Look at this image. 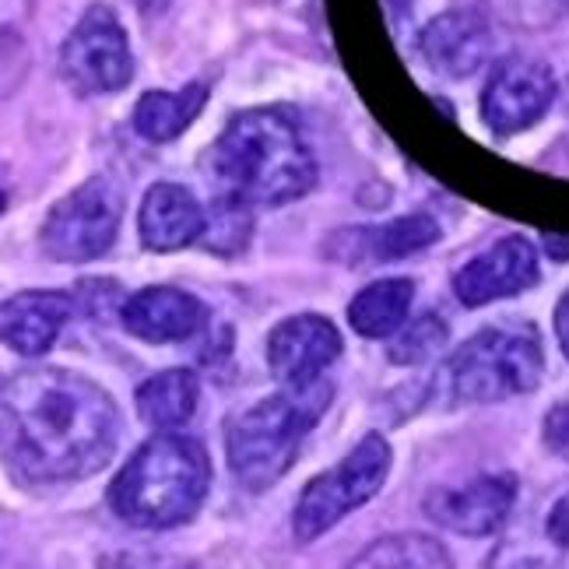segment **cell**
Here are the masks:
<instances>
[{"label": "cell", "mask_w": 569, "mask_h": 569, "mask_svg": "<svg viewBox=\"0 0 569 569\" xmlns=\"http://www.w3.org/2000/svg\"><path fill=\"white\" fill-rule=\"evenodd\" d=\"M120 408L92 380L42 366L0 387V457L26 481L89 478L113 457Z\"/></svg>", "instance_id": "cell-1"}, {"label": "cell", "mask_w": 569, "mask_h": 569, "mask_svg": "<svg viewBox=\"0 0 569 569\" xmlns=\"http://www.w3.org/2000/svg\"><path fill=\"white\" fill-rule=\"evenodd\" d=\"M211 172L226 201L243 208L292 204L317 183V159L299 123L281 109L232 117L211 148Z\"/></svg>", "instance_id": "cell-2"}, {"label": "cell", "mask_w": 569, "mask_h": 569, "mask_svg": "<svg viewBox=\"0 0 569 569\" xmlns=\"http://www.w3.org/2000/svg\"><path fill=\"white\" fill-rule=\"evenodd\" d=\"M211 489L208 450L183 432H159L120 468L109 489V507L134 528L187 523Z\"/></svg>", "instance_id": "cell-3"}, {"label": "cell", "mask_w": 569, "mask_h": 569, "mask_svg": "<svg viewBox=\"0 0 569 569\" xmlns=\"http://www.w3.org/2000/svg\"><path fill=\"white\" fill-rule=\"evenodd\" d=\"M331 380L281 387L271 398L236 415L229 426V465L247 489L264 492L292 468L302 440L331 405Z\"/></svg>", "instance_id": "cell-4"}, {"label": "cell", "mask_w": 569, "mask_h": 569, "mask_svg": "<svg viewBox=\"0 0 569 569\" xmlns=\"http://www.w3.org/2000/svg\"><path fill=\"white\" fill-rule=\"evenodd\" d=\"M545 356L531 323L486 327L468 338L447 362L453 401L489 405L528 393L541 383Z\"/></svg>", "instance_id": "cell-5"}, {"label": "cell", "mask_w": 569, "mask_h": 569, "mask_svg": "<svg viewBox=\"0 0 569 569\" xmlns=\"http://www.w3.org/2000/svg\"><path fill=\"white\" fill-rule=\"evenodd\" d=\"M390 461H393L390 443L373 432V436H366L341 465L317 475L296 502V513H292L296 538L317 541L352 510L366 507V502L383 489V481L390 475Z\"/></svg>", "instance_id": "cell-6"}, {"label": "cell", "mask_w": 569, "mask_h": 569, "mask_svg": "<svg viewBox=\"0 0 569 569\" xmlns=\"http://www.w3.org/2000/svg\"><path fill=\"white\" fill-rule=\"evenodd\" d=\"M123 218V193L117 183L102 177L74 187L63 201H57L42 222L39 243L42 253L60 264H89L102 257L120 232Z\"/></svg>", "instance_id": "cell-7"}, {"label": "cell", "mask_w": 569, "mask_h": 569, "mask_svg": "<svg viewBox=\"0 0 569 569\" xmlns=\"http://www.w3.org/2000/svg\"><path fill=\"white\" fill-rule=\"evenodd\" d=\"M60 71L78 96H109L127 89V81L134 78V53L113 8L92 4L78 18L60 50Z\"/></svg>", "instance_id": "cell-8"}, {"label": "cell", "mask_w": 569, "mask_h": 569, "mask_svg": "<svg viewBox=\"0 0 569 569\" xmlns=\"http://www.w3.org/2000/svg\"><path fill=\"white\" fill-rule=\"evenodd\" d=\"M556 92V74L541 60L507 57L496 63L486 89H481V120L499 138L520 134L549 113Z\"/></svg>", "instance_id": "cell-9"}, {"label": "cell", "mask_w": 569, "mask_h": 569, "mask_svg": "<svg viewBox=\"0 0 569 569\" xmlns=\"http://www.w3.org/2000/svg\"><path fill=\"white\" fill-rule=\"evenodd\" d=\"M341 356L338 327L320 313H299L281 320L268 338V366L281 387H302L320 380Z\"/></svg>", "instance_id": "cell-10"}, {"label": "cell", "mask_w": 569, "mask_h": 569, "mask_svg": "<svg viewBox=\"0 0 569 569\" xmlns=\"http://www.w3.org/2000/svg\"><path fill=\"white\" fill-rule=\"evenodd\" d=\"M513 502H517V478L496 471V475L471 478L453 489H436L426 499V513L436 523H443L447 531L481 538L507 523Z\"/></svg>", "instance_id": "cell-11"}, {"label": "cell", "mask_w": 569, "mask_h": 569, "mask_svg": "<svg viewBox=\"0 0 569 569\" xmlns=\"http://www.w3.org/2000/svg\"><path fill=\"white\" fill-rule=\"evenodd\" d=\"M538 284V250L523 236H502L486 253L457 271L453 292L465 306H489L496 299H510Z\"/></svg>", "instance_id": "cell-12"}, {"label": "cell", "mask_w": 569, "mask_h": 569, "mask_svg": "<svg viewBox=\"0 0 569 569\" xmlns=\"http://www.w3.org/2000/svg\"><path fill=\"white\" fill-rule=\"evenodd\" d=\"M120 323L134 338L151 345L187 341L208 323V306L183 289H172V284H151L120 306Z\"/></svg>", "instance_id": "cell-13"}, {"label": "cell", "mask_w": 569, "mask_h": 569, "mask_svg": "<svg viewBox=\"0 0 569 569\" xmlns=\"http://www.w3.org/2000/svg\"><path fill=\"white\" fill-rule=\"evenodd\" d=\"M74 313V299L68 292H18L0 302V345H8L18 356L50 352L60 331Z\"/></svg>", "instance_id": "cell-14"}, {"label": "cell", "mask_w": 569, "mask_h": 569, "mask_svg": "<svg viewBox=\"0 0 569 569\" xmlns=\"http://www.w3.org/2000/svg\"><path fill=\"white\" fill-rule=\"evenodd\" d=\"M492 53V29L475 11H447L422 29V57L447 78H471Z\"/></svg>", "instance_id": "cell-15"}, {"label": "cell", "mask_w": 569, "mask_h": 569, "mask_svg": "<svg viewBox=\"0 0 569 569\" xmlns=\"http://www.w3.org/2000/svg\"><path fill=\"white\" fill-rule=\"evenodd\" d=\"M208 214L201 201L180 183H156L141 201L138 232L151 253L183 250L204 236Z\"/></svg>", "instance_id": "cell-16"}, {"label": "cell", "mask_w": 569, "mask_h": 569, "mask_svg": "<svg viewBox=\"0 0 569 569\" xmlns=\"http://www.w3.org/2000/svg\"><path fill=\"white\" fill-rule=\"evenodd\" d=\"M440 239V226L429 214H405L398 222L345 232L341 243H352V250H345L341 257L348 260H401L419 250H429Z\"/></svg>", "instance_id": "cell-17"}, {"label": "cell", "mask_w": 569, "mask_h": 569, "mask_svg": "<svg viewBox=\"0 0 569 569\" xmlns=\"http://www.w3.org/2000/svg\"><path fill=\"white\" fill-rule=\"evenodd\" d=\"M197 398H201V383L190 369H166L138 387V411L151 429L177 432L193 419Z\"/></svg>", "instance_id": "cell-18"}, {"label": "cell", "mask_w": 569, "mask_h": 569, "mask_svg": "<svg viewBox=\"0 0 569 569\" xmlns=\"http://www.w3.org/2000/svg\"><path fill=\"white\" fill-rule=\"evenodd\" d=\"M204 102H208V89L197 81L180 92H144L134 106V130L151 144L177 141L201 117Z\"/></svg>", "instance_id": "cell-19"}, {"label": "cell", "mask_w": 569, "mask_h": 569, "mask_svg": "<svg viewBox=\"0 0 569 569\" xmlns=\"http://www.w3.org/2000/svg\"><path fill=\"white\" fill-rule=\"evenodd\" d=\"M415 299V284L408 278H383L366 289L348 306L356 335L362 338H393L408 323V310Z\"/></svg>", "instance_id": "cell-20"}, {"label": "cell", "mask_w": 569, "mask_h": 569, "mask_svg": "<svg viewBox=\"0 0 569 569\" xmlns=\"http://www.w3.org/2000/svg\"><path fill=\"white\" fill-rule=\"evenodd\" d=\"M348 569H453L450 552L426 535H390L359 552Z\"/></svg>", "instance_id": "cell-21"}, {"label": "cell", "mask_w": 569, "mask_h": 569, "mask_svg": "<svg viewBox=\"0 0 569 569\" xmlns=\"http://www.w3.org/2000/svg\"><path fill=\"white\" fill-rule=\"evenodd\" d=\"M32 0H0V99H8L29 74Z\"/></svg>", "instance_id": "cell-22"}, {"label": "cell", "mask_w": 569, "mask_h": 569, "mask_svg": "<svg viewBox=\"0 0 569 569\" xmlns=\"http://www.w3.org/2000/svg\"><path fill=\"white\" fill-rule=\"evenodd\" d=\"M450 331L447 323L436 317V313H426L419 320L405 323L398 338L390 345V362H401V366H411V362H426L429 356H436L440 348L447 345Z\"/></svg>", "instance_id": "cell-23"}, {"label": "cell", "mask_w": 569, "mask_h": 569, "mask_svg": "<svg viewBox=\"0 0 569 569\" xmlns=\"http://www.w3.org/2000/svg\"><path fill=\"white\" fill-rule=\"evenodd\" d=\"M545 443H549L552 453L569 457V401L549 411V419H545Z\"/></svg>", "instance_id": "cell-24"}, {"label": "cell", "mask_w": 569, "mask_h": 569, "mask_svg": "<svg viewBox=\"0 0 569 569\" xmlns=\"http://www.w3.org/2000/svg\"><path fill=\"white\" fill-rule=\"evenodd\" d=\"M549 538L562 549H569V492L556 502L552 513H549Z\"/></svg>", "instance_id": "cell-25"}, {"label": "cell", "mask_w": 569, "mask_h": 569, "mask_svg": "<svg viewBox=\"0 0 569 569\" xmlns=\"http://www.w3.org/2000/svg\"><path fill=\"white\" fill-rule=\"evenodd\" d=\"M556 335H559V345H562V352L569 359V292L556 306Z\"/></svg>", "instance_id": "cell-26"}, {"label": "cell", "mask_w": 569, "mask_h": 569, "mask_svg": "<svg viewBox=\"0 0 569 569\" xmlns=\"http://www.w3.org/2000/svg\"><path fill=\"white\" fill-rule=\"evenodd\" d=\"M541 250L549 253L552 260H569V236L545 232V236H541Z\"/></svg>", "instance_id": "cell-27"}, {"label": "cell", "mask_w": 569, "mask_h": 569, "mask_svg": "<svg viewBox=\"0 0 569 569\" xmlns=\"http://www.w3.org/2000/svg\"><path fill=\"white\" fill-rule=\"evenodd\" d=\"M134 4H138L141 11H148V14H156V11L169 8V4H172V0H134Z\"/></svg>", "instance_id": "cell-28"}, {"label": "cell", "mask_w": 569, "mask_h": 569, "mask_svg": "<svg viewBox=\"0 0 569 569\" xmlns=\"http://www.w3.org/2000/svg\"><path fill=\"white\" fill-rule=\"evenodd\" d=\"M510 569H549V566L538 562V559H523V562H513Z\"/></svg>", "instance_id": "cell-29"}, {"label": "cell", "mask_w": 569, "mask_h": 569, "mask_svg": "<svg viewBox=\"0 0 569 569\" xmlns=\"http://www.w3.org/2000/svg\"><path fill=\"white\" fill-rule=\"evenodd\" d=\"M562 106H566V113H569V78H566V84H562Z\"/></svg>", "instance_id": "cell-30"}, {"label": "cell", "mask_w": 569, "mask_h": 569, "mask_svg": "<svg viewBox=\"0 0 569 569\" xmlns=\"http://www.w3.org/2000/svg\"><path fill=\"white\" fill-rule=\"evenodd\" d=\"M4 208H8V193H4V187H0V214H4Z\"/></svg>", "instance_id": "cell-31"}]
</instances>
